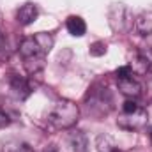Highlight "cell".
<instances>
[{
  "label": "cell",
  "instance_id": "1",
  "mask_svg": "<svg viewBox=\"0 0 152 152\" xmlns=\"http://www.w3.org/2000/svg\"><path fill=\"white\" fill-rule=\"evenodd\" d=\"M55 39L48 32H37L34 36H28L20 42V55L23 58V66L27 73L37 75L44 67V57L51 51Z\"/></svg>",
  "mask_w": 152,
  "mask_h": 152
},
{
  "label": "cell",
  "instance_id": "2",
  "mask_svg": "<svg viewBox=\"0 0 152 152\" xmlns=\"http://www.w3.org/2000/svg\"><path fill=\"white\" fill-rule=\"evenodd\" d=\"M80 108L78 104L69 99H60L53 104L51 112L48 113V124L53 129H69L78 122Z\"/></svg>",
  "mask_w": 152,
  "mask_h": 152
},
{
  "label": "cell",
  "instance_id": "3",
  "mask_svg": "<svg viewBox=\"0 0 152 152\" xmlns=\"http://www.w3.org/2000/svg\"><path fill=\"white\" fill-rule=\"evenodd\" d=\"M118 127L126 129V131H136L142 129L147 124V112L145 108H142L134 99H127L122 104V113L117 120Z\"/></svg>",
  "mask_w": 152,
  "mask_h": 152
},
{
  "label": "cell",
  "instance_id": "4",
  "mask_svg": "<svg viewBox=\"0 0 152 152\" xmlns=\"http://www.w3.org/2000/svg\"><path fill=\"white\" fill-rule=\"evenodd\" d=\"M108 23H110L112 30L118 32V34L127 32L134 25L131 11L124 4H112V7L108 9Z\"/></svg>",
  "mask_w": 152,
  "mask_h": 152
},
{
  "label": "cell",
  "instance_id": "5",
  "mask_svg": "<svg viewBox=\"0 0 152 152\" xmlns=\"http://www.w3.org/2000/svg\"><path fill=\"white\" fill-rule=\"evenodd\" d=\"M117 87L120 90V94H124L127 99H136L142 96V85L134 76H127V78H120L117 80Z\"/></svg>",
  "mask_w": 152,
  "mask_h": 152
},
{
  "label": "cell",
  "instance_id": "6",
  "mask_svg": "<svg viewBox=\"0 0 152 152\" xmlns=\"http://www.w3.org/2000/svg\"><path fill=\"white\" fill-rule=\"evenodd\" d=\"M37 16H39L37 5L32 4V2H27V4H23V5L18 9V12H16V21H18L21 27H27V25L34 23V21L37 20Z\"/></svg>",
  "mask_w": 152,
  "mask_h": 152
},
{
  "label": "cell",
  "instance_id": "7",
  "mask_svg": "<svg viewBox=\"0 0 152 152\" xmlns=\"http://www.w3.org/2000/svg\"><path fill=\"white\" fill-rule=\"evenodd\" d=\"M134 28L142 37L152 36V11H143L134 18Z\"/></svg>",
  "mask_w": 152,
  "mask_h": 152
},
{
  "label": "cell",
  "instance_id": "8",
  "mask_svg": "<svg viewBox=\"0 0 152 152\" xmlns=\"http://www.w3.org/2000/svg\"><path fill=\"white\" fill-rule=\"evenodd\" d=\"M66 28H67V32H69L71 36H75V37H81V36H85V32H87V25H85V21H83L80 16H69L67 21H66Z\"/></svg>",
  "mask_w": 152,
  "mask_h": 152
},
{
  "label": "cell",
  "instance_id": "9",
  "mask_svg": "<svg viewBox=\"0 0 152 152\" xmlns=\"http://www.w3.org/2000/svg\"><path fill=\"white\" fill-rule=\"evenodd\" d=\"M11 88H12V92H14L20 99H25V97L30 94V87H28L27 80L21 78V76H12V78H11Z\"/></svg>",
  "mask_w": 152,
  "mask_h": 152
},
{
  "label": "cell",
  "instance_id": "10",
  "mask_svg": "<svg viewBox=\"0 0 152 152\" xmlns=\"http://www.w3.org/2000/svg\"><path fill=\"white\" fill-rule=\"evenodd\" d=\"M69 145H71L73 152H87V147H88L87 136L81 131H76V133H73L69 136Z\"/></svg>",
  "mask_w": 152,
  "mask_h": 152
},
{
  "label": "cell",
  "instance_id": "11",
  "mask_svg": "<svg viewBox=\"0 0 152 152\" xmlns=\"http://www.w3.org/2000/svg\"><path fill=\"white\" fill-rule=\"evenodd\" d=\"M96 147H97V152H115L117 151L115 140L110 134H99L96 138Z\"/></svg>",
  "mask_w": 152,
  "mask_h": 152
},
{
  "label": "cell",
  "instance_id": "12",
  "mask_svg": "<svg viewBox=\"0 0 152 152\" xmlns=\"http://www.w3.org/2000/svg\"><path fill=\"white\" fill-rule=\"evenodd\" d=\"M138 57H140L142 62L145 64V69L152 73V46H149V48H142V50L138 51Z\"/></svg>",
  "mask_w": 152,
  "mask_h": 152
},
{
  "label": "cell",
  "instance_id": "13",
  "mask_svg": "<svg viewBox=\"0 0 152 152\" xmlns=\"http://www.w3.org/2000/svg\"><path fill=\"white\" fill-rule=\"evenodd\" d=\"M4 152H32V149H30V145H27V143H21V142H11V143L5 145Z\"/></svg>",
  "mask_w": 152,
  "mask_h": 152
},
{
  "label": "cell",
  "instance_id": "14",
  "mask_svg": "<svg viewBox=\"0 0 152 152\" xmlns=\"http://www.w3.org/2000/svg\"><path fill=\"white\" fill-rule=\"evenodd\" d=\"M104 53H106V44H104V42H94V44L90 46V55L101 57V55H104Z\"/></svg>",
  "mask_w": 152,
  "mask_h": 152
},
{
  "label": "cell",
  "instance_id": "15",
  "mask_svg": "<svg viewBox=\"0 0 152 152\" xmlns=\"http://www.w3.org/2000/svg\"><path fill=\"white\" fill-rule=\"evenodd\" d=\"M9 124H11V117H9V113H5L4 110H0V129L7 127Z\"/></svg>",
  "mask_w": 152,
  "mask_h": 152
},
{
  "label": "cell",
  "instance_id": "16",
  "mask_svg": "<svg viewBox=\"0 0 152 152\" xmlns=\"http://www.w3.org/2000/svg\"><path fill=\"white\" fill-rule=\"evenodd\" d=\"M4 41H5V39H4V34H2V32H0V48H2V46H4Z\"/></svg>",
  "mask_w": 152,
  "mask_h": 152
},
{
  "label": "cell",
  "instance_id": "17",
  "mask_svg": "<svg viewBox=\"0 0 152 152\" xmlns=\"http://www.w3.org/2000/svg\"><path fill=\"white\" fill-rule=\"evenodd\" d=\"M0 23H2V11H0Z\"/></svg>",
  "mask_w": 152,
  "mask_h": 152
},
{
  "label": "cell",
  "instance_id": "18",
  "mask_svg": "<svg viewBox=\"0 0 152 152\" xmlns=\"http://www.w3.org/2000/svg\"><path fill=\"white\" fill-rule=\"evenodd\" d=\"M151 142H152V133H151Z\"/></svg>",
  "mask_w": 152,
  "mask_h": 152
}]
</instances>
